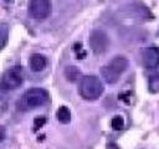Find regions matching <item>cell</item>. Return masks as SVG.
Returning a JSON list of instances; mask_svg holds the SVG:
<instances>
[{
    "label": "cell",
    "instance_id": "cell-1",
    "mask_svg": "<svg viewBox=\"0 0 159 149\" xmlns=\"http://www.w3.org/2000/svg\"><path fill=\"white\" fill-rule=\"evenodd\" d=\"M127 68H128L127 57L118 55V56H114L106 66L101 68V74L107 83L112 84V83H116L120 78V76L125 72Z\"/></svg>",
    "mask_w": 159,
    "mask_h": 149
},
{
    "label": "cell",
    "instance_id": "cell-2",
    "mask_svg": "<svg viewBox=\"0 0 159 149\" xmlns=\"http://www.w3.org/2000/svg\"><path fill=\"white\" fill-rule=\"evenodd\" d=\"M103 89H104L103 83L96 76H92V74L83 76L82 79L80 81L78 92L83 99H87V101L98 99L102 96Z\"/></svg>",
    "mask_w": 159,
    "mask_h": 149
},
{
    "label": "cell",
    "instance_id": "cell-3",
    "mask_svg": "<svg viewBox=\"0 0 159 149\" xmlns=\"http://www.w3.org/2000/svg\"><path fill=\"white\" fill-rule=\"evenodd\" d=\"M24 82V73L22 68L20 66H14L9 68L1 78L0 82V88L4 91H12L17 87H20Z\"/></svg>",
    "mask_w": 159,
    "mask_h": 149
},
{
    "label": "cell",
    "instance_id": "cell-4",
    "mask_svg": "<svg viewBox=\"0 0 159 149\" xmlns=\"http://www.w3.org/2000/svg\"><path fill=\"white\" fill-rule=\"evenodd\" d=\"M48 101V93L43 88H30L22 96V102L27 108H36L43 106Z\"/></svg>",
    "mask_w": 159,
    "mask_h": 149
},
{
    "label": "cell",
    "instance_id": "cell-5",
    "mask_svg": "<svg viewBox=\"0 0 159 149\" xmlns=\"http://www.w3.org/2000/svg\"><path fill=\"white\" fill-rule=\"evenodd\" d=\"M52 10V4L48 0H32L29 4V15L36 20L46 19Z\"/></svg>",
    "mask_w": 159,
    "mask_h": 149
},
{
    "label": "cell",
    "instance_id": "cell-6",
    "mask_svg": "<svg viewBox=\"0 0 159 149\" xmlns=\"http://www.w3.org/2000/svg\"><path fill=\"white\" fill-rule=\"evenodd\" d=\"M108 45H109V38L104 31L102 30L92 31L89 36V46L96 55H101L106 52V50L108 48Z\"/></svg>",
    "mask_w": 159,
    "mask_h": 149
},
{
    "label": "cell",
    "instance_id": "cell-7",
    "mask_svg": "<svg viewBox=\"0 0 159 149\" xmlns=\"http://www.w3.org/2000/svg\"><path fill=\"white\" fill-rule=\"evenodd\" d=\"M142 57H143L144 66L148 70H153V71L158 70V67H159V47H157V46L147 47L143 51Z\"/></svg>",
    "mask_w": 159,
    "mask_h": 149
},
{
    "label": "cell",
    "instance_id": "cell-8",
    "mask_svg": "<svg viewBox=\"0 0 159 149\" xmlns=\"http://www.w3.org/2000/svg\"><path fill=\"white\" fill-rule=\"evenodd\" d=\"M46 65H47V60L41 53H32L29 58V66L34 72L42 71L46 67Z\"/></svg>",
    "mask_w": 159,
    "mask_h": 149
},
{
    "label": "cell",
    "instance_id": "cell-9",
    "mask_svg": "<svg viewBox=\"0 0 159 149\" xmlns=\"http://www.w3.org/2000/svg\"><path fill=\"white\" fill-rule=\"evenodd\" d=\"M148 87L152 93L159 92V71H153L148 76Z\"/></svg>",
    "mask_w": 159,
    "mask_h": 149
},
{
    "label": "cell",
    "instance_id": "cell-10",
    "mask_svg": "<svg viewBox=\"0 0 159 149\" xmlns=\"http://www.w3.org/2000/svg\"><path fill=\"white\" fill-rule=\"evenodd\" d=\"M65 76L70 82H76V81H81L82 79V74L81 71L78 70V67L76 66H68L65 68Z\"/></svg>",
    "mask_w": 159,
    "mask_h": 149
},
{
    "label": "cell",
    "instance_id": "cell-11",
    "mask_svg": "<svg viewBox=\"0 0 159 149\" xmlns=\"http://www.w3.org/2000/svg\"><path fill=\"white\" fill-rule=\"evenodd\" d=\"M56 115H57L58 122L62 123V124H67V123H70V120H71V112H70V109H68L67 107H65V106H61V107L57 109Z\"/></svg>",
    "mask_w": 159,
    "mask_h": 149
},
{
    "label": "cell",
    "instance_id": "cell-12",
    "mask_svg": "<svg viewBox=\"0 0 159 149\" xmlns=\"http://www.w3.org/2000/svg\"><path fill=\"white\" fill-rule=\"evenodd\" d=\"M9 40V27L7 25H1L0 26V51L6 46Z\"/></svg>",
    "mask_w": 159,
    "mask_h": 149
},
{
    "label": "cell",
    "instance_id": "cell-13",
    "mask_svg": "<svg viewBox=\"0 0 159 149\" xmlns=\"http://www.w3.org/2000/svg\"><path fill=\"white\" fill-rule=\"evenodd\" d=\"M111 125H112V128L114 130H122L124 128V119H123V117H120V115L113 117V119L111 122Z\"/></svg>",
    "mask_w": 159,
    "mask_h": 149
},
{
    "label": "cell",
    "instance_id": "cell-14",
    "mask_svg": "<svg viewBox=\"0 0 159 149\" xmlns=\"http://www.w3.org/2000/svg\"><path fill=\"white\" fill-rule=\"evenodd\" d=\"M45 123H46V118L45 117H36L35 118V129L41 128Z\"/></svg>",
    "mask_w": 159,
    "mask_h": 149
},
{
    "label": "cell",
    "instance_id": "cell-15",
    "mask_svg": "<svg viewBox=\"0 0 159 149\" xmlns=\"http://www.w3.org/2000/svg\"><path fill=\"white\" fill-rule=\"evenodd\" d=\"M5 135H6V132H5V128L2 125H0V142H2L5 139Z\"/></svg>",
    "mask_w": 159,
    "mask_h": 149
}]
</instances>
